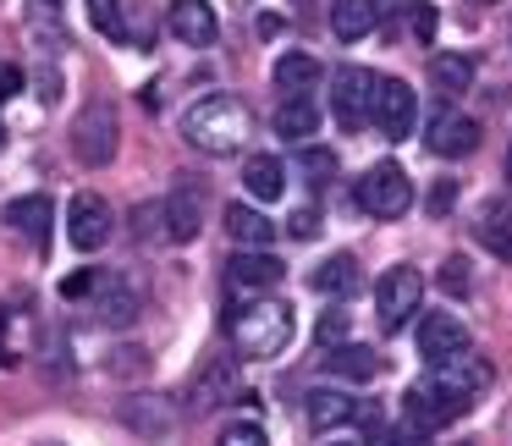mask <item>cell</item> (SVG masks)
<instances>
[{
  "mask_svg": "<svg viewBox=\"0 0 512 446\" xmlns=\"http://www.w3.org/2000/svg\"><path fill=\"white\" fill-rule=\"evenodd\" d=\"M485 386H490V364L468 353V358H457V364H441L424 380H413V386L402 391V419L419 424V430H446V424H457L474 408V397Z\"/></svg>",
  "mask_w": 512,
  "mask_h": 446,
  "instance_id": "cell-1",
  "label": "cell"
},
{
  "mask_svg": "<svg viewBox=\"0 0 512 446\" xmlns=\"http://www.w3.org/2000/svg\"><path fill=\"white\" fill-rule=\"evenodd\" d=\"M248 133H254V116H248V105L237 100V94H204V100H193L188 116H182V138H188L199 155L226 160L248 144Z\"/></svg>",
  "mask_w": 512,
  "mask_h": 446,
  "instance_id": "cell-2",
  "label": "cell"
},
{
  "mask_svg": "<svg viewBox=\"0 0 512 446\" xmlns=\"http://www.w3.org/2000/svg\"><path fill=\"white\" fill-rule=\"evenodd\" d=\"M226 325H232L237 358L265 364V358L287 353V342H292V303H281V298H248Z\"/></svg>",
  "mask_w": 512,
  "mask_h": 446,
  "instance_id": "cell-3",
  "label": "cell"
},
{
  "mask_svg": "<svg viewBox=\"0 0 512 446\" xmlns=\"http://www.w3.org/2000/svg\"><path fill=\"white\" fill-rule=\"evenodd\" d=\"M116 144H122V122H116V105L111 100H89L72 122V160L89 171L111 166L116 160Z\"/></svg>",
  "mask_w": 512,
  "mask_h": 446,
  "instance_id": "cell-4",
  "label": "cell"
},
{
  "mask_svg": "<svg viewBox=\"0 0 512 446\" xmlns=\"http://www.w3.org/2000/svg\"><path fill=\"white\" fill-rule=\"evenodd\" d=\"M353 199H358V210L375 215V221H397V215L413 210V182L397 160H380V166H369L364 177H358Z\"/></svg>",
  "mask_w": 512,
  "mask_h": 446,
  "instance_id": "cell-5",
  "label": "cell"
},
{
  "mask_svg": "<svg viewBox=\"0 0 512 446\" xmlns=\"http://www.w3.org/2000/svg\"><path fill=\"white\" fill-rule=\"evenodd\" d=\"M375 89H380V78L369 67H353V61H347V67L331 72V116L347 133L375 122Z\"/></svg>",
  "mask_w": 512,
  "mask_h": 446,
  "instance_id": "cell-6",
  "label": "cell"
},
{
  "mask_svg": "<svg viewBox=\"0 0 512 446\" xmlns=\"http://www.w3.org/2000/svg\"><path fill=\"white\" fill-rule=\"evenodd\" d=\"M89 303H94V314H100V325H127V320H138V314H144V303H149L144 276H133V270H100Z\"/></svg>",
  "mask_w": 512,
  "mask_h": 446,
  "instance_id": "cell-7",
  "label": "cell"
},
{
  "mask_svg": "<svg viewBox=\"0 0 512 446\" xmlns=\"http://www.w3.org/2000/svg\"><path fill=\"white\" fill-rule=\"evenodd\" d=\"M424 303V276L413 265H391L386 276L375 281V314L386 331H397V325H408L413 314H419Z\"/></svg>",
  "mask_w": 512,
  "mask_h": 446,
  "instance_id": "cell-8",
  "label": "cell"
},
{
  "mask_svg": "<svg viewBox=\"0 0 512 446\" xmlns=\"http://www.w3.org/2000/svg\"><path fill=\"white\" fill-rule=\"evenodd\" d=\"M474 353V336H468V325L457 320V314H424L419 320V358L430 369H441V364H457V358H468Z\"/></svg>",
  "mask_w": 512,
  "mask_h": 446,
  "instance_id": "cell-9",
  "label": "cell"
},
{
  "mask_svg": "<svg viewBox=\"0 0 512 446\" xmlns=\"http://www.w3.org/2000/svg\"><path fill=\"white\" fill-rule=\"evenodd\" d=\"M166 210V237L171 243H193L204 232V210H210V193H204L199 177H177V188L160 199Z\"/></svg>",
  "mask_w": 512,
  "mask_h": 446,
  "instance_id": "cell-10",
  "label": "cell"
},
{
  "mask_svg": "<svg viewBox=\"0 0 512 446\" xmlns=\"http://www.w3.org/2000/svg\"><path fill=\"white\" fill-rule=\"evenodd\" d=\"M111 232H116V221H111V204H105L100 193H78V199L67 204V237H72L78 254L105 248V243H111Z\"/></svg>",
  "mask_w": 512,
  "mask_h": 446,
  "instance_id": "cell-11",
  "label": "cell"
},
{
  "mask_svg": "<svg viewBox=\"0 0 512 446\" xmlns=\"http://www.w3.org/2000/svg\"><path fill=\"white\" fill-rule=\"evenodd\" d=\"M413 122H419V94H413L402 78H380V89H375V127L391 138V144H402V138L413 133Z\"/></svg>",
  "mask_w": 512,
  "mask_h": 446,
  "instance_id": "cell-12",
  "label": "cell"
},
{
  "mask_svg": "<svg viewBox=\"0 0 512 446\" xmlns=\"http://www.w3.org/2000/svg\"><path fill=\"white\" fill-rule=\"evenodd\" d=\"M287 276V265H281L276 254H254V248H243V254L226 259V287L243 292V298H270V287Z\"/></svg>",
  "mask_w": 512,
  "mask_h": 446,
  "instance_id": "cell-13",
  "label": "cell"
},
{
  "mask_svg": "<svg viewBox=\"0 0 512 446\" xmlns=\"http://www.w3.org/2000/svg\"><path fill=\"white\" fill-rule=\"evenodd\" d=\"M430 149L446 155V160H468L479 149V122L463 116V111H452V105H441L435 122H430Z\"/></svg>",
  "mask_w": 512,
  "mask_h": 446,
  "instance_id": "cell-14",
  "label": "cell"
},
{
  "mask_svg": "<svg viewBox=\"0 0 512 446\" xmlns=\"http://www.w3.org/2000/svg\"><path fill=\"white\" fill-rule=\"evenodd\" d=\"M122 424L138 435H149V441H160V435H171V424H177V402L160 397V391H138V397L122 402Z\"/></svg>",
  "mask_w": 512,
  "mask_h": 446,
  "instance_id": "cell-15",
  "label": "cell"
},
{
  "mask_svg": "<svg viewBox=\"0 0 512 446\" xmlns=\"http://www.w3.org/2000/svg\"><path fill=\"white\" fill-rule=\"evenodd\" d=\"M166 23H171V34H177L182 45H193V50L215 45V6L210 0H171Z\"/></svg>",
  "mask_w": 512,
  "mask_h": 446,
  "instance_id": "cell-16",
  "label": "cell"
},
{
  "mask_svg": "<svg viewBox=\"0 0 512 446\" xmlns=\"http://www.w3.org/2000/svg\"><path fill=\"white\" fill-rule=\"evenodd\" d=\"M226 237H232V243H243V248H254V254H265L270 243H276V232L281 226L270 221L265 210H254V204H226Z\"/></svg>",
  "mask_w": 512,
  "mask_h": 446,
  "instance_id": "cell-17",
  "label": "cell"
},
{
  "mask_svg": "<svg viewBox=\"0 0 512 446\" xmlns=\"http://www.w3.org/2000/svg\"><path fill=\"white\" fill-rule=\"evenodd\" d=\"M270 127H276V138H287V144H314V133H320V105H314L309 94H292V100L276 105Z\"/></svg>",
  "mask_w": 512,
  "mask_h": 446,
  "instance_id": "cell-18",
  "label": "cell"
},
{
  "mask_svg": "<svg viewBox=\"0 0 512 446\" xmlns=\"http://www.w3.org/2000/svg\"><path fill=\"white\" fill-rule=\"evenodd\" d=\"M325 375L347 380V386H369V380L380 375V353H375V347H364V342H342V347L325 353Z\"/></svg>",
  "mask_w": 512,
  "mask_h": 446,
  "instance_id": "cell-19",
  "label": "cell"
},
{
  "mask_svg": "<svg viewBox=\"0 0 512 446\" xmlns=\"http://www.w3.org/2000/svg\"><path fill=\"white\" fill-rule=\"evenodd\" d=\"M0 221L12 226V232L34 237V243H45L50 221H56V204H50V193H23V199H12L0 210Z\"/></svg>",
  "mask_w": 512,
  "mask_h": 446,
  "instance_id": "cell-20",
  "label": "cell"
},
{
  "mask_svg": "<svg viewBox=\"0 0 512 446\" xmlns=\"http://www.w3.org/2000/svg\"><path fill=\"white\" fill-rule=\"evenodd\" d=\"M474 237L485 243V254L512 259V204H507V199H485V204H479Z\"/></svg>",
  "mask_w": 512,
  "mask_h": 446,
  "instance_id": "cell-21",
  "label": "cell"
},
{
  "mask_svg": "<svg viewBox=\"0 0 512 446\" xmlns=\"http://www.w3.org/2000/svg\"><path fill=\"white\" fill-rule=\"evenodd\" d=\"M430 83L441 100H463L468 89H474V56L468 50H441V56H430Z\"/></svg>",
  "mask_w": 512,
  "mask_h": 446,
  "instance_id": "cell-22",
  "label": "cell"
},
{
  "mask_svg": "<svg viewBox=\"0 0 512 446\" xmlns=\"http://www.w3.org/2000/svg\"><path fill=\"white\" fill-rule=\"evenodd\" d=\"M369 402H353V391H309L303 397V419H309V430H336V424H347L353 413H364Z\"/></svg>",
  "mask_w": 512,
  "mask_h": 446,
  "instance_id": "cell-23",
  "label": "cell"
},
{
  "mask_svg": "<svg viewBox=\"0 0 512 446\" xmlns=\"http://www.w3.org/2000/svg\"><path fill=\"white\" fill-rule=\"evenodd\" d=\"M237 391V364H226V358H215V364L199 369V380L188 386V413H210L221 397H232Z\"/></svg>",
  "mask_w": 512,
  "mask_h": 446,
  "instance_id": "cell-24",
  "label": "cell"
},
{
  "mask_svg": "<svg viewBox=\"0 0 512 446\" xmlns=\"http://www.w3.org/2000/svg\"><path fill=\"white\" fill-rule=\"evenodd\" d=\"M243 188H248V199L276 204L281 193H287V166H281L276 155H248L243 160Z\"/></svg>",
  "mask_w": 512,
  "mask_h": 446,
  "instance_id": "cell-25",
  "label": "cell"
},
{
  "mask_svg": "<svg viewBox=\"0 0 512 446\" xmlns=\"http://www.w3.org/2000/svg\"><path fill=\"white\" fill-rule=\"evenodd\" d=\"M380 23V0H336L331 6V34L342 39V45H353V39H369Z\"/></svg>",
  "mask_w": 512,
  "mask_h": 446,
  "instance_id": "cell-26",
  "label": "cell"
},
{
  "mask_svg": "<svg viewBox=\"0 0 512 446\" xmlns=\"http://www.w3.org/2000/svg\"><path fill=\"white\" fill-rule=\"evenodd\" d=\"M270 78H276V89L287 94H309L314 83H320V56H309V50H287V56H276V72H270Z\"/></svg>",
  "mask_w": 512,
  "mask_h": 446,
  "instance_id": "cell-27",
  "label": "cell"
},
{
  "mask_svg": "<svg viewBox=\"0 0 512 446\" xmlns=\"http://www.w3.org/2000/svg\"><path fill=\"white\" fill-rule=\"evenodd\" d=\"M309 287L320 292V298H353V292H358V259L353 254H331L309 276Z\"/></svg>",
  "mask_w": 512,
  "mask_h": 446,
  "instance_id": "cell-28",
  "label": "cell"
},
{
  "mask_svg": "<svg viewBox=\"0 0 512 446\" xmlns=\"http://www.w3.org/2000/svg\"><path fill=\"white\" fill-rule=\"evenodd\" d=\"M89 23L100 28L105 39H116V45L133 39V28H127V17H122V0H89Z\"/></svg>",
  "mask_w": 512,
  "mask_h": 446,
  "instance_id": "cell-29",
  "label": "cell"
},
{
  "mask_svg": "<svg viewBox=\"0 0 512 446\" xmlns=\"http://www.w3.org/2000/svg\"><path fill=\"white\" fill-rule=\"evenodd\" d=\"M298 171H303V182H309V188H325V182L336 177V155L325 144H303L298 149Z\"/></svg>",
  "mask_w": 512,
  "mask_h": 446,
  "instance_id": "cell-30",
  "label": "cell"
},
{
  "mask_svg": "<svg viewBox=\"0 0 512 446\" xmlns=\"http://www.w3.org/2000/svg\"><path fill=\"white\" fill-rule=\"evenodd\" d=\"M314 342H320L325 353L342 347V342H353V314H347V309H325L320 325H314Z\"/></svg>",
  "mask_w": 512,
  "mask_h": 446,
  "instance_id": "cell-31",
  "label": "cell"
},
{
  "mask_svg": "<svg viewBox=\"0 0 512 446\" xmlns=\"http://www.w3.org/2000/svg\"><path fill=\"white\" fill-rule=\"evenodd\" d=\"M369 446H430V430H419V424H408L397 413V424H380V430L369 435Z\"/></svg>",
  "mask_w": 512,
  "mask_h": 446,
  "instance_id": "cell-32",
  "label": "cell"
},
{
  "mask_svg": "<svg viewBox=\"0 0 512 446\" xmlns=\"http://www.w3.org/2000/svg\"><path fill=\"white\" fill-rule=\"evenodd\" d=\"M133 226H138V243H166V210H160V199L155 204H138Z\"/></svg>",
  "mask_w": 512,
  "mask_h": 446,
  "instance_id": "cell-33",
  "label": "cell"
},
{
  "mask_svg": "<svg viewBox=\"0 0 512 446\" xmlns=\"http://www.w3.org/2000/svg\"><path fill=\"white\" fill-rule=\"evenodd\" d=\"M424 210L441 221V215H452L457 210V182L452 177H441V182H430V193H424Z\"/></svg>",
  "mask_w": 512,
  "mask_h": 446,
  "instance_id": "cell-34",
  "label": "cell"
},
{
  "mask_svg": "<svg viewBox=\"0 0 512 446\" xmlns=\"http://www.w3.org/2000/svg\"><path fill=\"white\" fill-rule=\"evenodd\" d=\"M441 287L452 292V298H468V292H474V281H468V259L463 254H452L441 265Z\"/></svg>",
  "mask_w": 512,
  "mask_h": 446,
  "instance_id": "cell-35",
  "label": "cell"
},
{
  "mask_svg": "<svg viewBox=\"0 0 512 446\" xmlns=\"http://www.w3.org/2000/svg\"><path fill=\"white\" fill-rule=\"evenodd\" d=\"M221 446H270V441H265V430H259L254 419H243V424H226L221 430Z\"/></svg>",
  "mask_w": 512,
  "mask_h": 446,
  "instance_id": "cell-36",
  "label": "cell"
},
{
  "mask_svg": "<svg viewBox=\"0 0 512 446\" xmlns=\"http://www.w3.org/2000/svg\"><path fill=\"white\" fill-rule=\"evenodd\" d=\"M144 364H149V353H144V347H116V353L105 358V369H111V375H138Z\"/></svg>",
  "mask_w": 512,
  "mask_h": 446,
  "instance_id": "cell-37",
  "label": "cell"
},
{
  "mask_svg": "<svg viewBox=\"0 0 512 446\" xmlns=\"http://www.w3.org/2000/svg\"><path fill=\"white\" fill-rule=\"evenodd\" d=\"M287 237H320V204H303V210H292V221H287Z\"/></svg>",
  "mask_w": 512,
  "mask_h": 446,
  "instance_id": "cell-38",
  "label": "cell"
},
{
  "mask_svg": "<svg viewBox=\"0 0 512 446\" xmlns=\"http://www.w3.org/2000/svg\"><path fill=\"white\" fill-rule=\"evenodd\" d=\"M94 281H100V270H72V276L61 281V298H67V303H83V298L94 292Z\"/></svg>",
  "mask_w": 512,
  "mask_h": 446,
  "instance_id": "cell-39",
  "label": "cell"
},
{
  "mask_svg": "<svg viewBox=\"0 0 512 446\" xmlns=\"http://www.w3.org/2000/svg\"><path fill=\"white\" fill-rule=\"evenodd\" d=\"M408 12H413V39H419V45H430V34H435V12L424 6V0H413Z\"/></svg>",
  "mask_w": 512,
  "mask_h": 446,
  "instance_id": "cell-40",
  "label": "cell"
},
{
  "mask_svg": "<svg viewBox=\"0 0 512 446\" xmlns=\"http://www.w3.org/2000/svg\"><path fill=\"white\" fill-rule=\"evenodd\" d=\"M17 89H23V72H17V67H0V100H12Z\"/></svg>",
  "mask_w": 512,
  "mask_h": 446,
  "instance_id": "cell-41",
  "label": "cell"
},
{
  "mask_svg": "<svg viewBox=\"0 0 512 446\" xmlns=\"http://www.w3.org/2000/svg\"><path fill=\"white\" fill-rule=\"evenodd\" d=\"M0 364H12V347H6V320H0Z\"/></svg>",
  "mask_w": 512,
  "mask_h": 446,
  "instance_id": "cell-42",
  "label": "cell"
},
{
  "mask_svg": "<svg viewBox=\"0 0 512 446\" xmlns=\"http://www.w3.org/2000/svg\"><path fill=\"white\" fill-rule=\"evenodd\" d=\"M507 188H512V144H507Z\"/></svg>",
  "mask_w": 512,
  "mask_h": 446,
  "instance_id": "cell-43",
  "label": "cell"
},
{
  "mask_svg": "<svg viewBox=\"0 0 512 446\" xmlns=\"http://www.w3.org/2000/svg\"><path fill=\"white\" fill-rule=\"evenodd\" d=\"M463 6H496V0H463Z\"/></svg>",
  "mask_w": 512,
  "mask_h": 446,
  "instance_id": "cell-44",
  "label": "cell"
},
{
  "mask_svg": "<svg viewBox=\"0 0 512 446\" xmlns=\"http://www.w3.org/2000/svg\"><path fill=\"white\" fill-rule=\"evenodd\" d=\"M0 149H6V127H0Z\"/></svg>",
  "mask_w": 512,
  "mask_h": 446,
  "instance_id": "cell-45",
  "label": "cell"
},
{
  "mask_svg": "<svg viewBox=\"0 0 512 446\" xmlns=\"http://www.w3.org/2000/svg\"><path fill=\"white\" fill-rule=\"evenodd\" d=\"M457 446H474V441H457Z\"/></svg>",
  "mask_w": 512,
  "mask_h": 446,
  "instance_id": "cell-46",
  "label": "cell"
}]
</instances>
